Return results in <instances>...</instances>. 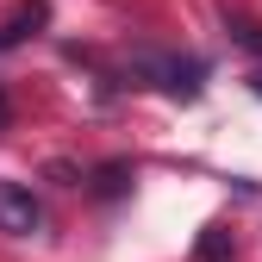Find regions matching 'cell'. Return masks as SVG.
<instances>
[{"label": "cell", "instance_id": "obj_1", "mask_svg": "<svg viewBox=\"0 0 262 262\" xmlns=\"http://www.w3.org/2000/svg\"><path fill=\"white\" fill-rule=\"evenodd\" d=\"M38 225H44V206L31 200V187H19V181H0V231L31 237Z\"/></svg>", "mask_w": 262, "mask_h": 262}, {"label": "cell", "instance_id": "obj_2", "mask_svg": "<svg viewBox=\"0 0 262 262\" xmlns=\"http://www.w3.org/2000/svg\"><path fill=\"white\" fill-rule=\"evenodd\" d=\"M138 69H150L156 88H169V94H200L206 62H193V56H138Z\"/></svg>", "mask_w": 262, "mask_h": 262}, {"label": "cell", "instance_id": "obj_3", "mask_svg": "<svg viewBox=\"0 0 262 262\" xmlns=\"http://www.w3.org/2000/svg\"><path fill=\"white\" fill-rule=\"evenodd\" d=\"M44 25H50V7H44V0H19V7L0 19V50H19L25 38H38Z\"/></svg>", "mask_w": 262, "mask_h": 262}, {"label": "cell", "instance_id": "obj_4", "mask_svg": "<svg viewBox=\"0 0 262 262\" xmlns=\"http://www.w3.org/2000/svg\"><path fill=\"white\" fill-rule=\"evenodd\" d=\"M225 25L237 31V44H250V50H262V25H256V19H244V13H225Z\"/></svg>", "mask_w": 262, "mask_h": 262}, {"label": "cell", "instance_id": "obj_5", "mask_svg": "<svg viewBox=\"0 0 262 262\" xmlns=\"http://www.w3.org/2000/svg\"><path fill=\"white\" fill-rule=\"evenodd\" d=\"M225 256H231V237H225L219 225H212V231L200 237V262H225Z\"/></svg>", "mask_w": 262, "mask_h": 262}, {"label": "cell", "instance_id": "obj_6", "mask_svg": "<svg viewBox=\"0 0 262 262\" xmlns=\"http://www.w3.org/2000/svg\"><path fill=\"white\" fill-rule=\"evenodd\" d=\"M250 81H256V94H262V75H250Z\"/></svg>", "mask_w": 262, "mask_h": 262}]
</instances>
